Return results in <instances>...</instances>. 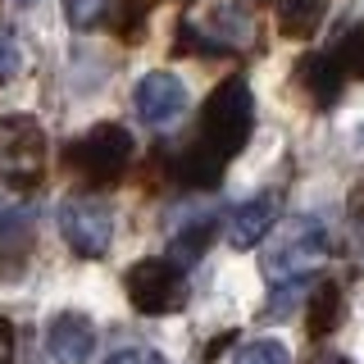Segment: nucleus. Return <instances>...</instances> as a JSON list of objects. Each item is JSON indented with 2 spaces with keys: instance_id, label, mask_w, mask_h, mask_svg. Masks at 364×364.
Masks as SVG:
<instances>
[{
  "instance_id": "obj_23",
  "label": "nucleus",
  "mask_w": 364,
  "mask_h": 364,
  "mask_svg": "<svg viewBox=\"0 0 364 364\" xmlns=\"http://www.w3.org/2000/svg\"><path fill=\"white\" fill-rule=\"evenodd\" d=\"M318 364H346V360H337V355H328V360H318Z\"/></svg>"
},
{
  "instance_id": "obj_12",
  "label": "nucleus",
  "mask_w": 364,
  "mask_h": 364,
  "mask_svg": "<svg viewBox=\"0 0 364 364\" xmlns=\"http://www.w3.org/2000/svg\"><path fill=\"white\" fill-rule=\"evenodd\" d=\"M323 9H328V0H278V28H282V37L310 41L314 32H318V23H323Z\"/></svg>"
},
{
  "instance_id": "obj_11",
  "label": "nucleus",
  "mask_w": 364,
  "mask_h": 364,
  "mask_svg": "<svg viewBox=\"0 0 364 364\" xmlns=\"http://www.w3.org/2000/svg\"><path fill=\"white\" fill-rule=\"evenodd\" d=\"M296 82L305 87V96H310L318 109H328V105H337L341 87H346V68L337 64L333 50L328 55H305V60L296 64Z\"/></svg>"
},
{
  "instance_id": "obj_20",
  "label": "nucleus",
  "mask_w": 364,
  "mask_h": 364,
  "mask_svg": "<svg viewBox=\"0 0 364 364\" xmlns=\"http://www.w3.org/2000/svg\"><path fill=\"white\" fill-rule=\"evenodd\" d=\"M23 68V55H18V46H14V37H9V32H0V87L9 82V77H14Z\"/></svg>"
},
{
  "instance_id": "obj_14",
  "label": "nucleus",
  "mask_w": 364,
  "mask_h": 364,
  "mask_svg": "<svg viewBox=\"0 0 364 364\" xmlns=\"http://www.w3.org/2000/svg\"><path fill=\"white\" fill-rule=\"evenodd\" d=\"M341 323V287L337 282H314V291H310V337L314 341H323L333 328Z\"/></svg>"
},
{
  "instance_id": "obj_17",
  "label": "nucleus",
  "mask_w": 364,
  "mask_h": 364,
  "mask_svg": "<svg viewBox=\"0 0 364 364\" xmlns=\"http://www.w3.org/2000/svg\"><path fill=\"white\" fill-rule=\"evenodd\" d=\"M333 55H337V64L346 68V77H364V23L350 28L346 37L333 46Z\"/></svg>"
},
{
  "instance_id": "obj_2",
  "label": "nucleus",
  "mask_w": 364,
  "mask_h": 364,
  "mask_svg": "<svg viewBox=\"0 0 364 364\" xmlns=\"http://www.w3.org/2000/svg\"><path fill=\"white\" fill-rule=\"evenodd\" d=\"M132 155H136V141L119 123H96V128H87L77 141L64 146L68 173H77L82 182H91V187H105V182L123 178V168L132 164Z\"/></svg>"
},
{
  "instance_id": "obj_3",
  "label": "nucleus",
  "mask_w": 364,
  "mask_h": 364,
  "mask_svg": "<svg viewBox=\"0 0 364 364\" xmlns=\"http://www.w3.org/2000/svg\"><path fill=\"white\" fill-rule=\"evenodd\" d=\"M333 255V242H328V228L310 219V214H296L291 223H282L273 232V242L264 250V273H269V287L273 282H287L301 278V273H318V264Z\"/></svg>"
},
{
  "instance_id": "obj_18",
  "label": "nucleus",
  "mask_w": 364,
  "mask_h": 364,
  "mask_svg": "<svg viewBox=\"0 0 364 364\" xmlns=\"http://www.w3.org/2000/svg\"><path fill=\"white\" fill-rule=\"evenodd\" d=\"M232 364H291V360H287V346H282V341L255 337V341H246V346L237 350Z\"/></svg>"
},
{
  "instance_id": "obj_8",
  "label": "nucleus",
  "mask_w": 364,
  "mask_h": 364,
  "mask_svg": "<svg viewBox=\"0 0 364 364\" xmlns=\"http://www.w3.org/2000/svg\"><path fill=\"white\" fill-rule=\"evenodd\" d=\"M282 214V196L278 191H259V196L242 200L232 210V219H228V246L232 250H250L255 242H264L273 232V223H278Z\"/></svg>"
},
{
  "instance_id": "obj_9",
  "label": "nucleus",
  "mask_w": 364,
  "mask_h": 364,
  "mask_svg": "<svg viewBox=\"0 0 364 364\" xmlns=\"http://www.w3.org/2000/svg\"><path fill=\"white\" fill-rule=\"evenodd\" d=\"M46 350H50L55 364H87L91 350H96V323L87 314H60L46 333Z\"/></svg>"
},
{
  "instance_id": "obj_6",
  "label": "nucleus",
  "mask_w": 364,
  "mask_h": 364,
  "mask_svg": "<svg viewBox=\"0 0 364 364\" xmlns=\"http://www.w3.org/2000/svg\"><path fill=\"white\" fill-rule=\"evenodd\" d=\"M60 232H64V242H68L73 255L100 259L114 242V210L96 196L73 191V196L60 200Z\"/></svg>"
},
{
  "instance_id": "obj_10",
  "label": "nucleus",
  "mask_w": 364,
  "mask_h": 364,
  "mask_svg": "<svg viewBox=\"0 0 364 364\" xmlns=\"http://www.w3.org/2000/svg\"><path fill=\"white\" fill-rule=\"evenodd\" d=\"M214 228H219L214 210H182L173 228H168V259H178L182 269L196 264L205 255V246L214 242Z\"/></svg>"
},
{
  "instance_id": "obj_4",
  "label": "nucleus",
  "mask_w": 364,
  "mask_h": 364,
  "mask_svg": "<svg viewBox=\"0 0 364 364\" xmlns=\"http://www.w3.org/2000/svg\"><path fill=\"white\" fill-rule=\"evenodd\" d=\"M123 291H128L136 314L164 318V314L182 310V301H187V278H182L178 259H136V264L123 273Z\"/></svg>"
},
{
  "instance_id": "obj_19",
  "label": "nucleus",
  "mask_w": 364,
  "mask_h": 364,
  "mask_svg": "<svg viewBox=\"0 0 364 364\" xmlns=\"http://www.w3.org/2000/svg\"><path fill=\"white\" fill-rule=\"evenodd\" d=\"M151 5H155V0H123V14H119V32H123V37H136V28H141V23H146V14H151Z\"/></svg>"
},
{
  "instance_id": "obj_22",
  "label": "nucleus",
  "mask_w": 364,
  "mask_h": 364,
  "mask_svg": "<svg viewBox=\"0 0 364 364\" xmlns=\"http://www.w3.org/2000/svg\"><path fill=\"white\" fill-rule=\"evenodd\" d=\"M0 364H18L14 360V323L0 318Z\"/></svg>"
},
{
  "instance_id": "obj_5",
  "label": "nucleus",
  "mask_w": 364,
  "mask_h": 364,
  "mask_svg": "<svg viewBox=\"0 0 364 364\" xmlns=\"http://www.w3.org/2000/svg\"><path fill=\"white\" fill-rule=\"evenodd\" d=\"M46 173V128L32 114L0 119V178L9 187H37Z\"/></svg>"
},
{
  "instance_id": "obj_24",
  "label": "nucleus",
  "mask_w": 364,
  "mask_h": 364,
  "mask_svg": "<svg viewBox=\"0 0 364 364\" xmlns=\"http://www.w3.org/2000/svg\"><path fill=\"white\" fill-rule=\"evenodd\" d=\"M14 5H32V0H14Z\"/></svg>"
},
{
  "instance_id": "obj_15",
  "label": "nucleus",
  "mask_w": 364,
  "mask_h": 364,
  "mask_svg": "<svg viewBox=\"0 0 364 364\" xmlns=\"http://www.w3.org/2000/svg\"><path fill=\"white\" fill-rule=\"evenodd\" d=\"M314 291V273H301V278H287V282H273V296H269V314L264 318H287L301 296Z\"/></svg>"
},
{
  "instance_id": "obj_7",
  "label": "nucleus",
  "mask_w": 364,
  "mask_h": 364,
  "mask_svg": "<svg viewBox=\"0 0 364 364\" xmlns=\"http://www.w3.org/2000/svg\"><path fill=\"white\" fill-rule=\"evenodd\" d=\"M187 100H191L187 82L173 77V73H164V68L136 77V87H132V109L146 128H168V123H178L182 114H187Z\"/></svg>"
},
{
  "instance_id": "obj_21",
  "label": "nucleus",
  "mask_w": 364,
  "mask_h": 364,
  "mask_svg": "<svg viewBox=\"0 0 364 364\" xmlns=\"http://www.w3.org/2000/svg\"><path fill=\"white\" fill-rule=\"evenodd\" d=\"M105 364H164V360H159L155 350H136V346H128V350H114Z\"/></svg>"
},
{
  "instance_id": "obj_1",
  "label": "nucleus",
  "mask_w": 364,
  "mask_h": 364,
  "mask_svg": "<svg viewBox=\"0 0 364 364\" xmlns=\"http://www.w3.org/2000/svg\"><path fill=\"white\" fill-rule=\"evenodd\" d=\"M250 128H255V96L242 73H232L228 82L214 87V96L205 100L200 132L173 159V178L182 187H214L223 178V168L232 164V155L246 146Z\"/></svg>"
},
{
  "instance_id": "obj_16",
  "label": "nucleus",
  "mask_w": 364,
  "mask_h": 364,
  "mask_svg": "<svg viewBox=\"0 0 364 364\" xmlns=\"http://www.w3.org/2000/svg\"><path fill=\"white\" fill-rule=\"evenodd\" d=\"M64 18L73 32H96L109 18V0H64Z\"/></svg>"
},
{
  "instance_id": "obj_13",
  "label": "nucleus",
  "mask_w": 364,
  "mask_h": 364,
  "mask_svg": "<svg viewBox=\"0 0 364 364\" xmlns=\"http://www.w3.org/2000/svg\"><path fill=\"white\" fill-rule=\"evenodd\" d=\"M32 237V205L18 191L0 187V250L5 246H28Z\"/></svg>"
}]
</instances>
